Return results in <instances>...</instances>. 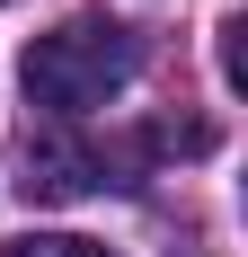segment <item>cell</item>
<instances>
[{
    "mask_svg": "<svg viewBox=\"0 0 248 257\" xmlns=\"http://www.w3.org/2000/svg\"><path fill=\"white\" fill-rule=\"evenodd\" d=\"M133 71H142V36L124 18H106V9H80V18H62L53 36H36L18 62V89L27 106H45V115H89V106L124 98L133 89Z\"/></svg>",
    "mask_w": 248,
    "mask_h": 257,
    "instance_id": "1",
    "label": "cell"
},
{
    "mask_svg": "<svg viewBox=\"0 0 248 257\" xmlns=\"http://www.w3.org/2000/svg\"><path fill=\"white\" fill-rule=\"evenodd\" d=\"M106 186V160L80 142V133H36L27 142V178H18V195L27 204H80V195H98Z\"/></svg>",
    "mask_w": 248,
    "mask_h": 257,
    "instance_id": "2",
    "label": "cell"
},
{
    "mask_svg": "<svg viewBox=\"0 0 248 257\" xmlns=\"http://www.w3.org/2000/svg\"><path fill=\"white\" fill-rule=\"evenodd\" d=\"M0 257H106V248L80 239V231H27V239H9Z\"/></svg>",
    "mask_w": 248,
    "mask_h": 257,
    "instance_id": "3",
    "label": "cell"
},
{
    "mask_svg": "<svg viewBox=\"0 0 248 257\" xmlns=\"http://www.w3.org/2000/svg\"><path fill=\"white\" fill-rule=\"evenodd\" d=\"M213 36H222V80H230V89H248V53H239V36H248V27H239V18H222Z\"/></svg>",
    "mask_w": 248,
    "mask_h": 257,
    "instance_id": "4",
    "label": "cell"
}]
</instances>
